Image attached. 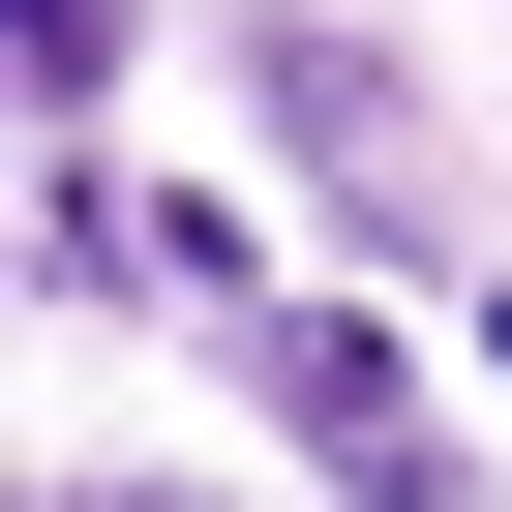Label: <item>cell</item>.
Instances as JSON below:
<instances>
[{
  "mask_svg": "<svg viewBox=\"0 0 512 512\" xmlns=\"http://www.w3.org/2000/svg\"><path fill=\"white\" fill-rule=\"evenodd\" d=\"M211 332H241V392H272L362 512H452V422H422V362H392V332H332V302H211Z\"/></svg>",
  "mask_w": 512,
  "mask_h": 512,
  "instance_id": "obj_1",
  "label": "cell"
},
{
  "mask_svg": "<svg viewBox=\"0 0 512 512\" xmlns=\"http://www.w3.org/2000/svg\"><path fill=\"white\" fill-rule=\"evenodd\" d=\"M272 151H302L362 241H422V91H392L362 31H272Z\"/></svg>",
  "mask_w": 512,
  "mask_h": 512,
  "instance_id": "obj_2",
  "label": "cell"
},
{
  "mask_svg": "<svg viewBox=\"0 0 512 512\" xmlns=\"http://www.w3.org/2000/svg\"><path fill=\"white\" fill-rule=\"evenodd\" d=\"M121 91V0H31V121H91Z\"/></svg>",
  "mask_w": 512,
  "mask_h": 512,
  "instance_id": "obj_3",
  "label": "cell"
},
{
  "mask_svg": "<svg viewBox=\"0 0 512 512\" xmlns=\"http://www.w3.org/2000/svg\"><path fill=\"white\" fill-rule=\"evenodd\" d=\"M151 512H181V482H151Z\"/></svg>",
  "mask_w": 512,
  "mask_h": 512,
  "instance_id": "obj_4",
  "label": "cell"
}]
</instances>
